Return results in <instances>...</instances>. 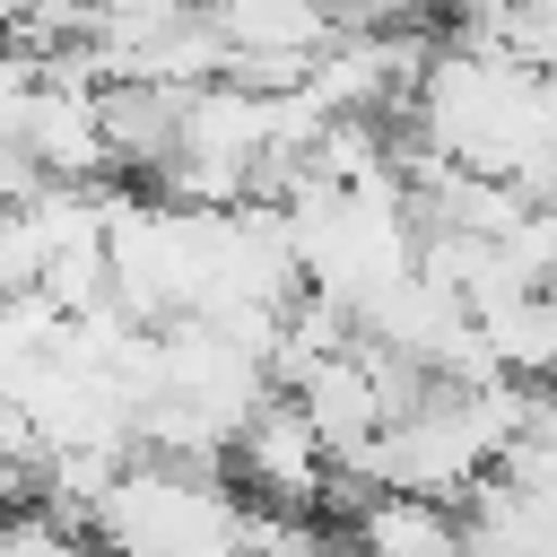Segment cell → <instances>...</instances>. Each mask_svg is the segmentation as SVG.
I'll list each match as a JSON object with an SVG mask.
<instances>
[{
	"label": "cell",
	"mask_w": 557,
	"mask_h": 557,
	"mask_svg": "<svg viewBox=\"0 0 557 557\" xmlns=\"http://www.w3.org/2000/svg\"><path fill=\"white\" fill-rule=\"evenodd\" d=\"M453 522H461V557H557V496L513 487L496 470L453 505Z\"/></svg>",
	"instance_id": "obj_4"
},
{
	"label": "cell",
	"mask_w": 557,
	"mask_h": 557,
	"mask_svg": "<svg viewBox=\"0 0 557 557\" xmlns=\"http://www.w3.org/2000/svg\"><path fill=\"white\" fill-rule=\"evenodd\" d=\"M244 540H252V505L226 470H183V461H148V453H131L122 479L87 513L96 557H218Z\"/></svg>",
	"instance_id": "obj_1"
},
{
	"label": "cell",
	"mask_w": 557,
	"mask_h": 557,
	"mask_svg": "<svg viewBox=\"0 0 557 557\" xmlns=\"http://www.w3.org/2000/svg\"><path fill=\"white\" fill-rule=\"evenodd\" d=\"M496 479H513V487H540V496H557V392H540V400H531V418H522V435L505 444Z\"/></svg>",
	"instance_id": "obj_6"
},
{
	"label": "cell",
	"mask_w": 557,
	"mask_h": 557,
	"mask_svg": "<svg viewBox=\"0 0 557 557\" xmlns=\"http://www.w3.org/2000/svg\"><path fill=\"white\" fill-rule=\"evenodd\" d=\"M470 331H479V357H487L505 383L557 392V296H548V287H513V296L479 305Z\"/></svg>",
	"instance_id": "obj_3"
},
{
	"label": "cell",
	"mask_w": 557,
	"mask_h": 557,
	"mask_svg": "<svg viewBox=\"0 0 557 557\" xmlns=\"http://www.w3.org/2000/svg\"><path fill=\"white\" fill-rule=\"evenodd\" d=\"M226 479L244 487V505L252 513H322V496H331V453L313 444V426L296 418V400H261L244 426H235V444H226Z\"/></svg>",
	"instance_id": "obj_2"
},
{
	"label": "cell",
	"mask_w": 557,
	"mask_h": 557,
	"mask_svg": "<svg viewBox=\"0 0 557 557\" xmlns=\"http://www.w3.org/2000/svg\"><path fill=\"white\" fill-rule=\"evenodd\" d=\"M339 531H348V557H461L453 505H418V496H366Z\"/></svg>",
	"instance_id": "obj_5"
}]
</instances>
